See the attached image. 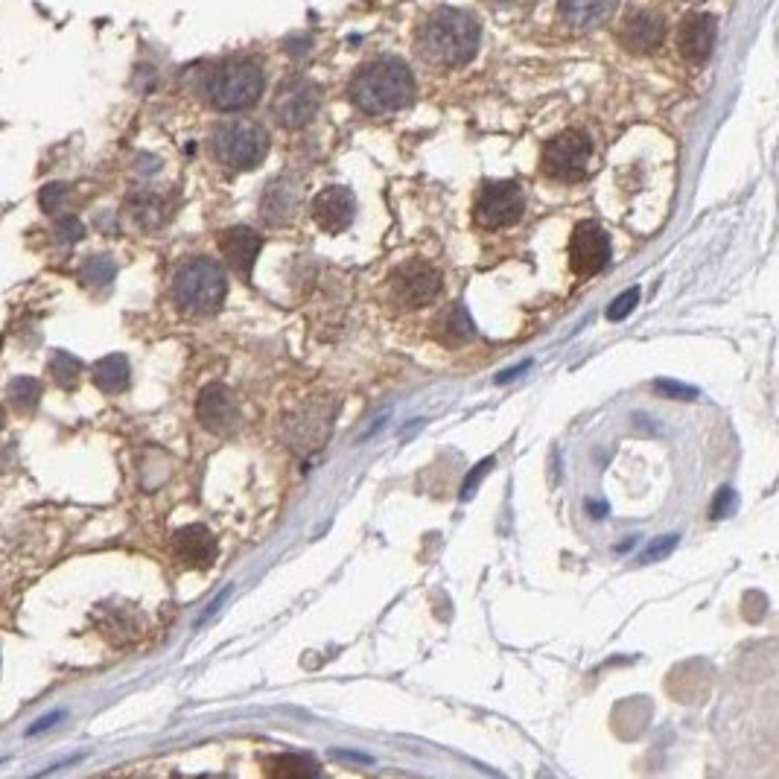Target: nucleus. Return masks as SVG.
Segmentation results:
<instances>
[{
    "label": "nucleus",
    "instance_id": "1",
    "mask_svg": "<svg viewBox=\"0 0 779 779\" xmlns=\"http://www.w3.org/2000/svg\"><path fill=\"white\" fill-rule=\"evenodd\" d=\"M482 27L479 18L467 9L438 6L429 12L415 33V53L421 62L438 71H459L470 65L479 53Z\"/></svg>",
    "mask_w": 779,
    "mask_h": 779
},
{
    "label": "nucleus",
    "instance_id": "2",
    "mask_svg": "<svg viewBox=\"0 0 779 779\" xmlns=\"http://www.w3.org/2000/svg\"><path fill=\"white\" fill-rule=\"evenodd\" d=\"M415 73L400 59H374L354 73L348 97L354 108L371 117L394 114L415 100Z\"/></svg>",
    "mask_w": 779,
    "mask_h": 779
},
{
    "label": "nucleus",
    "instance_id": "3",
    "mask_svg": "<svg viewBox=\"0 0 779 779\" xmlns=\"http://www.w3.org/2000/svg\"><path fill=\"white\" fill-rule=\"evenodd\" d=\"M173 301L181 313L187 316H213L219 313L225 292H228V278L219 263L211 257H190L184 260L173 275Z\"/></svg>",
    "mask_w": 779,
    "mask_h": 779
},
{
    "label": "nucleus",
    "instance_id": "4",
    "mask_svg": "<svg viewBox=\"0 0 779 779\" xmlns=\"http://www.w3.org/2000/svg\"><path fill=\"white\" fill-rule=\"evenodd\" d=\"M266 76L263 68L251 59H228L216 65L205 79V100L216 111H246L263 97Z\"/></svg>",
    "mask_w": 779,
    "mask_h": 779
},
{
    "label": "nucleus",
    "instance_id": "5",
    "mask_svg": "<svg viewBox=\"0 0 779 779\" xmlns=\"http://www.w3.org/2000/svg\"><path fill=\"white\" fill-rule=\"evenodd\" d=\"M211 149L213 158L222 167L234 173H246L260 167L263 158L269 155V135L254 120H228L213 129Z\"/></svg>",
    "mask_w": 779,
    "mask_h": 779
},
{
    "label": "nucleus",
    "instance_id": "6",
    "mask_svg": "<svg viewBox=\"0 0 779 779\" xmlns=\"http://www.w3.org/2000/svg\"><path fill=\"white\" fill-rule=\"evenodd\" d=\"M590 161H593V141L587 132L581 129H569L561 132L558 138L543 146L540 155V170L543 176L561 184H575L590 173Z\"/></svg>",
    "mask_w": 779,
    "mask_h": 779
},
{
    "label": "nucleus",
    "instance_id": "7",
    "mask_svg": "<svg viewBox=\"0 0 779 779\" xmlns=\"http://www.w3.org/2000/svg\"><path fill=\"white\" fill-rule=\"evenodd\" d=\"M526 211V193L517 181H488L482 184L473 216L482 228H508Z\"/></svg>",
    "mask_w": 779,
    "mask_h": 779
},
{
    "label": "nucleus",
    "instance_id": "8",
    "mask_svg": "<svg viewBox=\"0 0 779 779\" xmlns=\"http://www.w3.org/2000/svg\"><path fill=\"white\" fill-rule=\"evenodd\" d=\"M321 108V91L316 82L304 76H289L278 85L272 100V117L284 129H304Z\"/></svg>",
    "mask_w": 779,
    "mask_h": 779
},
{
    "label": "nucleus",
    "instance_id": "9",
    "mask_svg": "<svg viewBox=\"0 0 779 779\" xmlns=\"http://www.w3.org/2000/svg\"><path fill=\"white\" fill-rule=\"evenodd\" d=\"M336 412H339L336 403H324V406L321 403H307V406H301L286 421V444L292 450H298L301 456L316 453L321 444L327 441V435H330V424H333Z\"/></svg>",
    "mask_w": 779,
    "mask_h": 779
},
{
    "label": "nucleus",
    "instance_id": "10",
    "mask_svg": "<svg viewBox=\"0 0 779 779\" xmlns=\"http://www.w3.org/2000/svg\"><path fill=\"white\" fill-rule=\"evenodd\" d=\"M616 41L631 56H651L666 41V18L657 9H634L619 21Z\"/></svg>",
    "mask_w": 779,
    "mask_h": 779
},
{
    "label": "nucleus",
    "instance_id": "11",
    "mask_svg": "<svg viewBox=\"0 0 779 779\" xmlns=\"http://www.w3.org/2000/svg\"><path fill=\"white\" fill-rule=\"evenodd\" d=\"M613 248L604 228L593 219H584L575 225L572 240H569V269L575 275H596L610 263Z\"/></svg>",
    "mask_w": 779,
    "mask_h": 779
},
{
    "label": "nucleus",
    "instance_id": "12",
    "mask_svg": "<svg viewBox=\"0 0 779 779\" xmlns=\"http://www.w3.org/2000/svg\"><path fill=\"white\" fill-rule=\"evenodd\" d=\"M438 289H441L438 269L429 266V263H421V260L403 263L391 275V292L406 307H426L429 301H435Z\"/></svg>",
    "mask_w": 779,
    "mask_h": 779
},
{
    "label": "nucleus",
    "instance_id": "13",
    "mask_svg": "<svg viewBox=\"0 0 779 779\" xmlns=\"http://www.w3.org/2000/svg\"><path fill=\"white\" fill-rule=\"evenodd\" d=\"M715 38H718V21L715 15L707 12H692L680 21L677 30V53L686 65L701 68L707 65L712 50H715Z\"/></svg>",
    "mask_w": 779,
    "mask_h": 779
},
{
    "label": "nucleus",
    "instance_id": "14",
    "mask_svg": "<svg viewBox=\"0 0 779 779\" xmlns=\"http://www.w3.org/2000/svg\"><path fill=\"white\" fill-rule=\"evenodd\" d=\"M196 418L208 432L228 435L240 426V406L225 386L211 383V386L202 389L199 400H196Z\"/></svg>",
    "mask_w": 779,
    "mask_h": 779
},
{
    "label": "nucleus",
    "instance_id": "15",
    "mask_svg": "<svg viewBox=\"0 0 779 779\" xmlns=\"http://www.w3.org/2000/svg\"><path fill=\"white\" fill-rule=\"evenodd\" d=\"M216 246L222 251V260L240 275V278H251V266L263 248V237L248 228V225H234V228H225L219 237H216Z\"/></svg>",
    "mask_w": 779,
    "mask_h": 779
},
{
    "label": "nucleus",
    "instance_id": "16",
    "mask_svg": "<svg viewBox=\"0 0 779 779\" xmlns=\"http://www.w3.org/2000/svg\"><path fill=\"white\" fill-rule=\"evenodd\" d=\"M356 216V199L348 187H324L313 199V219L327 234H342Z\"/></svg>",
    "mask_w": 779,
    "mask_h": 779
},
{
    "label": "nucleus",
    "instance_id": "17",
    "mask_svg": "<svg viewBox=\"0 0 779 779\" xmlns=\"http://www.w3.org/2000/svg\"><path fill=\"white\" fill-rule=\"evenodd\" d=\"M619 0H558V18L572 33H593L616 15Z\"/></svg>",
    "mask_w": 779,
    "mask_h": 779
},
{
    "label": "nucleus",
    "instance_id": "18",
    "mask_svg": "<svg viewBox=\"0 0 779 779\" xmlns=\"http://www.w3.org/2000/svg\"><path fill=\"white\" fill-rule=\"evenodd\" d=\"M173 552H176V558L184 564V567L190 569H208L216 561V552H219V546H216V537H213L205 526H184V529H178L173 534Z\"/></svg>",
    "mask_w": 779,
    "mask_h": 779
},
{
    "label": "nucleus",
    "instance_id": "19",
    "mask_svg": "<svg viewBox=\"0 0 779 779\" xmlns=\"http://www.w3.org/2000/svg\"><path fill=\"white\" fill-rule=\"evenodd\" d=\"M298 211V187L289 178H275L260 199V216L269 225H286Z\"/></svg>",
    "mask_w": 779,
    "mask_h": 779
},
{
    "label": "nucleus",
    "instance_id": "20",
    "mask_svg": "<svg viewBox=\"0 0 779 779\" xmlns=\"http://www.w3.org/2000/svg\"><path fill=\"white\" fill-rule=\"evenodd\" d=\"M94 386L106 394H120V391L129 389V380H132V368H129V359L123 354H108L103 359H97L94 371Z\"/></svg>",
    "mask_w": 779,
    "mask_h": 779
},
{
    "label": "nucleus",
    "instance_id": "21",
    "mask_svg": "<svg viewBox=\"0 0 779 779\" xmlns=\"http://www.w3.org/2000/svg\"><path fill=\"white\" fill-rule=\"evenodd\" d=\"M6 400L18 412H36L38 400H41V383L33 377H15L6 389Z\"/></svg>",
    "mask_w": 779,
    "mask_h": 779
},
{
    "label": "nucleus",
    "instance_id": "22",
    "mask_svg": "<svg viewBox=\"0 0 779 779\" xmlns=\"http://www.w3.org/2000/svg\"><path fill=\"white\" fill-rule=\"evenodd\" d=\"M269 774H275V777H313V774H319V765L310 756L292 753V756H278L269 765Z\"/></svg>",
    "mask_w": 779,
    "mask_h": 779
},
{
    "label": "nucleus",
    "instance_id": "23",
    "mask_svg": "<svg viewBox=\"0 0 779 779\" xmlns=\"http://www.w3.org/2000/svg\"><path fill=\"white\" fill-rule=\"evenodd\" d=\"M47 374H50V380L56 383V386H73L76 380H79V374H82V362L76 359V356L65 354V351H56L53 359H50V365H47Z\"/></svg>",
    "mask_w": 779,
    "mask_h": 779
},
{
    "label": "nucleus",
    "instance_id": "24",
    "mask_svg": "<svg viewBox=\"0 0 779 779\" xmlns=\"http://www.w3.org/2000/svg\"><path fill=\"white\" fill-rule=\"evenodd\" d=\"M129 211H132V216H135V222L143 225V228H155V225L164 222V208H161V202H158L155 196H149V193L135 196V199L129 202Z\"/></svg>",
    "mask_w": 779,
    "mask_h": 779
},
{
    "label": "nucleus",
    "instance_id": "25",
    "mask_svg": "<svg viewBox=\"0 0 779 779\" xmlns=\"http://www.w3.org/2000/svg\"><path fill=\"white\" fill-rule=\"evenodd\" d=\"M117 275V263L108 257V254H97V257H88L85 266H82V278L85 284L91 286H108Z\"/></svg>",
    "mask_w": 779,
    "mask_h": 779
},
{
    "label": "nucleus",
    "instance_id": "26",
    "mask_svg": "<svg viewBox=\"0 0 779 779\" xmlns=\"http://www.w3.org/2000/svg\"><path fill=\"white\" fill-rule=\"evenodd\" d=\"M444 324H447V336H453V342H461V339H470V336H476V327H473V321H470V316H467V310H461V307L447 310Z\"/></svg>",
    "mask_w": 779,
    "mask_h": 779
},
{
    "label": "nucleus",
    "instance_id": "27",
    "mask_svg": "<svg viewBox=\"0 0 779 779\" xmlns=\"http://www.w3.org/2000/svg\"><path fill=\"white\" fill-rule=\"evenodd\" d=\"M639 304V286H631V289H625L610 307H607V319L610 321H622L628 313H634V307Z\"/></svg>",
    "mask_w": 779,
    "mask_h": 779
},
{
    "label": "nucleus",
    "instance_id": "28",
    "mask_svg": "<svg viewBox=\"0 0 779 779\" xmlns=\"http://www.w3.org/2000/svg\"><path fill=\"white\" fill-rule=\"evenodd\" d=\"M82 234H85V228H82V222H79L76 216H65V219H59L56 228H53V237H56V243H62V246L79 243Z\"/></svg>",
    "mask_w": 779,
    "mask_h": 779
},
{
    "label": "nucleus",
    "instance_id": "29",
    "mask_svg": "<svg viewBox=\"0 0 779 779\" xmlns=\"http://www.w3.org/2000/svg\"><path fill=\"white\" fill-rule=\"evenodd\" d=\"M65 193H68L65 184H47V187L41 190V208L47 213H56L62 208V202H65Z\"/></svg>",
    "mask_w": 779,
    "mask_h": 779
},
{
    "label": "nucleus",
    "instance_id": "30",
    "mask_svg": "<svg viewBox=\"0 0 779 779\" xmlns=\"http://www.w3.org/2000/svg\"><path fill=\"white\" fill-rule=\"evenodd\" d=\"M733 508H736V494H733V488H721L718 496H715V502H712V508H709V517H712V520H721V517L733 514Z\"/></svg>",
    "mask_w": 779,
    "mask_h": 779
},
{
    "label": "nucleus",
    "instance_id": "31",
    "mask_svg": "<svg viewBox=\"0 0 779 779\" xmlns=\"http://www.w3.org/2000/svg\"><path fill=\"white\" fill-rule=\"evenodd\" d=\"M491 467H494V459H485L482 464H479V467H473V470L467 473V482H464V488H461V499H467V496L473 494V488L482 482V476H485Z\"/></svg>",
    "mask_w": 779,
    "mask_h": 779
},
{
    "label": "nucleus",
    "instance_id": "32",
    "mask_svg": "<svg viewBox=\"0 0 779 779\" xmlns=\"http://www.w3.org/2000/svg\"><path fill=\"white\" fill-rule=\"evenodd\" d=\"M674 543H677V534H669V537H663V540H654L651 543V549L642 555V561H654V558H660V555H666L669 549H672Z\"/></svg>",
    "mask_w": 779,
    "mask_h": 779
},
{
    "label": "nucleus",
    "instance_id": "33",
    "mask_svg": "<svg viewBox=\"0 0 779 779\" xmlns=\"http://www.w3.org/2000/svg\"><path fill=\"white\" fill-rule=\"evenodd\" d=\"M657 391H660V394H672V397H698V391H695V389H686V386H674V383H669V380L657 383Z\"/></svg>",
    "mask_w": 779,
    "mask_h": 779
},
{
    "label": "nucleus",
    "instance_id": "34",
    "mask_svg": "<svg viewBox=\"0 0 779 779\" xmlns=\"http://www.w3.org/2000/svg\"><path fill=\"white\" fill-rule=\"evenodd\" d=\"M526 368H529V362H526V365H517V368H511V371H505V374H499V377H496V383H508V380H511V377H517V374H523V371H526Z\"/></svg>",
    "mask_w": 779,
    "mask_h": 779
},
{
    "label": "nucleus",
    "instance_id": "35",
    "mask_svg": "<svg viewBox=\"0 0 779 779\" xmlns=\"http://www.w3.org/2000/svg\"><path fill=\"white\" fill-rule=\"evenodd\" d=\"M491 6H517V3H523V0H488Z\"/></svg>",
    "mask_w": 779,
    "mask_h": 779
},
{
    "label": "nucleus",
    "instance_id": "36",
    "mask_svg": "<svg viewBox=\"0 0 779 779\" xmlns=\"http://www.w3.org/2000/svg\"><path fill=\"white\" fill-rule=\"evenodd\" d=\"M604 511H607L604 505H590V514H596V517H602Z\"/></svg>",
    "mask_w": 779,
    "mask_h": 779
},
{
    "label": "nucleus",
    "instance_id": "37",
    "mask_svg": "<svg viewBox=\"0 0 779 779\" xmlns=\"http://www.w3.org/2000/svg\"><path fill=\"white\" fill-rule=\"evenodd\" d=\"M0 429H3V412H0Z\"/></svg>",
    "mask_w": 779,
    "mask_h": 779
}]
</instances>
